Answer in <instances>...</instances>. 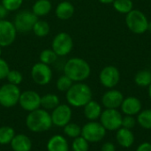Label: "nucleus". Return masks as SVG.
Listing matches in <instances>:
<instances>
[{
	"mask_svg": "<svg viewBox=\"0 0 151 151\" xmlns=\"http://www.w3.org/2000/svg\"><path fill=\"white\" fill-rule=\"evenodd\" d=\"M26 125L34 133H42L48 131L53 124L50 114L46 110L39 108L27 115Z\"/></svg>",
	"mask_w": 151,
	"mask_h": 151,
	"instance_id": "3",
	"label": "nucleus"
},
{
	"mask_svg": "<svg viewBox=\"0 0 151 151\" xmlns=\"http://www.w3.org/2000/svg\"><path fill=\"white\" fill-rule=\"evenodd\" d=\"M15 136V131L10 127H0V144L5 145L11 143L12 140Z\"/></svg>",
	"mask_w": 151,
	"mask_h": 151,
	"instance_id": "28",
	"label": "nucleus"
},
{
	"mask_svg": "<svg viewBox=\"0 0 151 151\" xmlns=\"http://www.w3.org/2000/svg\"><path fill=\"white\" fill-rule=\"evenodd\" d=\"M50 116L53 125L59 127H64L71 121L72 110L67 104H59L52 111Z\"/></svg>",
	"mask_w": 151,
	"mask_h": 151,
	"instance_id": "14",
	"label": "nucleus"
},
{
	"mask_svg": "<svg viewBox=\"0 0 151 151\" xmlns=\"http://www.w3.org/2000/svg\"><path fill=\"white\" fill-rule=\"evenodd\" d=\"M98 1L104 4H112L114 0H98Z\"/></svg>",
	"mask_w": 151,
	"mask_h": 151,
	"instance_id": "40",
	"label": "nucleus"
},
{
	"mask_svg": "<svg viewBox=\"0 0 151 151\" xmlns=\"http://www.w3.org/2000/svg\"><path fill=\"white\" fill-rule=\"evenodd\" d=\"M116 138L118 143L123 148H130L134 142V136L132 131L124 127L118 130Z\"/></svg>",
	"mask_w": 151,
	"mask_h": 151,
	"instance_id": "20",
	"label": "nucleus"
},
{
	"mask_svg": "<svg viewBox=\"0 0 151 151\" xmlns=\"http://www.w3.org/2000/svg\"><path fill=\"white\" fill-rule=\"evenodd\" d=\"M1 4L8 12H14L21 7L23 0H2Z\"/></svg>",
	"mask_w": 151,
	"mask_h": 151,
	"instance_id": "34",
	"label": "nucleus"
},
{
	"mask_svg": "<svg viewBox=\"0 0 151 151\" xmlns=\"http://www.w3.org/2000/svg\"><path fill=\"white\" fill-rule=\"evenodd\" d=\"M102 114V107L96 101H89L84 106V115L89 120H96Z\"/></svg>",
	"mask_w": 151,
	"mask_h": 151,
	"instance_id": "21",
	"label": "nucleus"
},
{
	"mask_svg": "<svg viewBox=\"0 0 151 151\" xmlns=\"http://www.w3.org/2000/svg\"><path fill=\"white\" fill-rule=\"evenodd\" d=\"M148 31L151 34V21H149V26H148Z\"/></svg>",
	"mask_w": 151,
	"mask_h": 151,
	"instance_id": "41",
	"label": "nucleus"
},
{
	"mask_svg": "<svg viewBox=\"0 0 151 151\" xmlns=\"http://www.w3.org/2000/svg\"><path fill=\"white\" fill-rule=\"evenodd\" d=\"M19 104L23 110L31 112V111L40 108L41 96L35 91L27 90L20 94Z\"/></svg>",
	"mask_w": 151,
	"mask_h": 151,
	"instance_id": "13",
	"label": "nucleus"
},
{
	"mask_svg": "<svg viewBox=\"0 0 151 151\" xmlns=\"http://www.w3.org/2000/svg\"><path fill=\"white\" fill-rule=\"evenodd\" d=\"M52 4L50 0H37L32 6L33 13L37 17H43L50 13Z\"/></svg>",
	"mask_w": 151,
	"mask_h": 151,
	"instance_id": "22",
	"label": "nucleus"
},
{
	"mask_svg": "<svg viewBox=\"0 0 151 151\" xmlns=\"http://www.w3.org/2000/svg\"><path fill=\"white\" fill-rule=\"evenodd\" d=\"M91 73L89 64L83 58H72L64 65V74L73 82H82L87 80Z\"/></svg>",
	"mask_w": 151,
	"mask_h": 151,
	"instance_id": "1",
	"label": "nucleus"
},
{
	"mask_svg": "<svg viewBox=\"0 0 151 151\" xmlns=\"http://www.w3.org/2000/svg\"><path fill=\"white\" fill-rule=\"evenodd\" d=\"M17 33L13 22L7 19L0 20V46L3 48L12 45L16 40Z\"/></svg>",
	"mask_w": 151,
	"mask_h": 151,
	"instance_id": "11",
	"label": "nucleus"
},
{
	"mask_svg": "<svg viewBox=\"0 0 151 151\" xmlns=\"http://www.w3.org/2000/svg\"><path fill=\"white\" fill-rule=\"evenodd\" d=\"M136 151H151V143L150 142H143L142 143Z\"/></svg>",
	"mask_w": 151,
	"mask_h": 151,
	"instance_id": "38",
	"label": "nucleus"
},
{
	"mask_svg": "<svg viewBox=\"0 0 151 151\" xmlns=\"http://www.w3.org/2000/svg\"><path fill=\"white\" fill-rule=\"evenodd\" d=\"M122 115L117 109H106L100 116L101 124L109 131L119 130L122 127Z\"/></svg>",
	"mask_w": 151,
	"mask_h": 151,
	"instance_id": "8",
	"label": "nucleus"
},
{
	"mask_svg": "<svg viewBox=\"0 0 151 151\" xmlns=\"http://www.w3.org/2000/svg\"><path fill=\"white\" fill-rule=\"evenodd\" d=\"M136 124V121L134 119V118L133 116H129V115H126V117H124L122 119V127L124 128L127 129H132L134 127Z\"/></svg>",
	"mask_w": 151,
	"mask_h": 151,
	"instance_id": "36",
	"label": "nucleus"
},
{
	"mask_svg": "<svg viewBox=\"0 0 151 151\" xmlns=\"http://www.w3.org/2000/svg\"><path fill=\"white\" fill-rule=\"evenodd\" d=\"M120 80V73L114 65H107L104 67L99 73V81L101 84L107 88H112L118 85Z\"/></svg>",
	"mask_w": 151,
	"mask_h": 151,
	"instance_id": "12",
	"label": "nucleus"
},
{
	"mask_svg": "<svg viewBox=\"0 0 151 151\" xmlns=\"http://www.w3.org/2000/svg\"><path fill=\"white\" fill-rule=\"evenodd\" d=\"M102 151H115L116 148L115 145L112 142H105L103 147H102Z\"/></svg>",
	"mask_w": 151,
	"mask_h": 151,
	"instance_id": "37",
	"label": "nucleus"
},
{
	"mask_svg": "<svg viewBox=\"0 0 151 151\" xmlns=\"http://www.w3.org/2000/svg\"><path fill=\"white\" fill-rule=\"evenodd\" d=\"M10 144L13 151H30L32 149V142L25 134L15 135Z\"/></svg>",
	"mask_w": 151,
	"mask_h": 151,
	"instance_id": "18",
	"label": "nucleus"
},
{
	"mask_svg": "<svg viewBox=\"0 0 151 151\" xmlns=\"http://www.w3.org/2000/svg\"><path fill=\"white\" fill-rule=\"evenodd\" d=\"M52 70L49 65L38 62L32 66L31 77L37 85L44 86L49 84L52 79Z\"/></svg>",
	"mask_w": 151,
	"mask_h": 151,
	"instance_id": "10",
	"label": "nucleus"
},
{
	"mask_svg": "<svg viewBox=\"0 0 151 151\" xmlns=\"http://www.w3.org/2000/svg\"><path fill=\"white\" fill-rule=\"evenodd\" d=\"M123 100V94L117 89H111L105 92L102 97L103 105L106 109H117L120 107Z\"/></svg>",
	"mask_w": 151,
	"mask_h": 151,
	"instance_id": "15",
	"label": "nucleus"
},
{
	"mask_svg": "<svg viewBox=\"0 0 151 151\" xmlns=\"http://www.w3.org/2000/svg\"><path fill=\"white\" fill-rule=\"evenodd\" d=\"M38 20V17L35 16L32 11L23 10L19 12L14 18V27L19 33H28L32 31L34 25Z\"/></svg>",
	"mask_w": 151,
	"mask_h": 151,
	"instance_id": "6",
	"label": "nucleus"
},
{
	"mask_svg": "<svg viewBox=\"0 0 151 151\" xmlns=\"http://www.w3.org/2000/svg\"><path fill=\"white\" fill-rule=\"evenodd\" d=\"M138 123L145 129H151V109L142 111L139 113Z\"/></svg>",
	"mask_w": 151,
	"mask_h": 151,
	"instance_id": "29",
	"label": "nucleus"
},
{
	"mask_svg": "<svg viewBox=\"0 0 151 151\" xmlns=\"http://www.w3.org/2000/svg\"><path fill=\"white\" fill-rule=\"evenodd\" d=\"M121 110L126 115L134 116L141 112L142 111V103L141 101L134 96H128L125 98L121 104Z\"/></svg>",
	"mask_w": 151,
	"mask_h": 151,
	"instance_id": "16",
	"label": "nucleus"
},
{
	"mask_svg": "<svg viewBox=\"0 0 151 151\" xmlns=\"http://www.w3.org/2000/svg\"><path fill=\"white\" fill-rule=\"evenodd\" d=\"M149 96L151 99V84L149 86Z\"/></svg>",
	"mask_w": 151,
	"mask_h": 151,
	"instance_id": "42",
	"label": "nucleus"
},
{
	"mask_svg": "<svg viewBox=\"0 0 151 151\" xmlns=\"http://www.w3.org/2000/svg\"><path fill=\"white\" fill-rule=\"evenodd\" d=\"M1 55H2V47L0 46V57H1Z\"/></svg>",
	"mask_w": 151,
	"mask_h": 151,
	"instance_id": "43",
	"label": "nucleus"
},
{
	"mask_svg": "<svg viewBox=\"0 0 151 151\" xmlns=\"http://www.w3.org/2000/svg\"><path fill=\"white\" fill-rule=\"evenodd\" d=\"M59 105V98L55 94H47L41 97V106L44 110H54Z\"/></svg>",
	"mask_w": 151,
	"mask_h": 151,
	"instance_id": "23",
	"label": "nucleus"
},
{
	"mask_svg": "<svg viewBox=\"0 0 151 151\" xmlns=\"http://www.w3.org/2000/svg\"><path fill=\"white\" fill-rule=\"evenodd\" d=\"M88 142L85 140L82 136L74 138L72 144L73 151H88Z\"/></svg>",
	"mask_w": 151,
	"mask_h": 151,
	"instance_id": "32",
	"label": "nucleus"
},
{
	"mask_svg": "<svg viewBox=\"0 0 151 151\" xmlns=\"http://www.w3.org/2000/svg\"><path fill=\"white\" fill-rule=\"evenodd\" d=\"M6 79L8 81V83H11V84L18 86V85H19L22 82L23 75L18 70H10Z\"/></svg>",
	"mask_w": 151,
	"mask_h": 151,
	"instance_id": "33",
	"label": "nucleus"
},
{
	"mask_svg": "<svg viewBox=\"0 0 151 151\" xmlns=\"http://www.w3.org/2000/svg\"><path fill=\"white\" fill-rule=\"evenodd\" d=\"M64 132L70 138H77L81 134V128L75 123H68L64 127Z\"/></svg>",
	"mask_w": 151,
	"mask_h": 151,
	"instance_id": "30",
	"label": "nucleus"
},
{
	"mask_svg": "<svg viewBox=\"0 0 151 151\" xmlns=\"http://www.w3.org/2000/svg\"><path fill=\"white\" fill-rule=\"evenodd\" d=\"M67 103L73 107H84L92 100L90 87L83 82H76L66 91Z\"/></svg>",
	"mask_w": 151,
	"mask_h": 151,
	"instance_id": "2",
	"label": "nucleus"
},
{
	"mask_svg": "<svg viewBox=\"0 0 151 151\" xmlns=\"http://www.w3.org/2000/svg\"><path fill=\"white\" fill-rule=\"evenodd\" d=\"M106 134V129L101 123L89 122L81 128V136L88 142H98Z\"/></svg>",
	"mask_w": 151,
	"mask_h": 151,
	"instance_id": "9",
	"label": "nucleus"
},
{
	"mask_svg": "<svg viewBox=\"0 0 151 151\" xmlns=\"http://www.w3.org/2000/svg\"><path fill=\"white\" fill-rule=\"evenodd\" d=\"M8 12H9L4 8V6L2 4H0V20L5 19L6 16L8 15Z\"/></svg>",
	"mask_w": 151,
	"mask_h": 151,
	"instance_id": "39",
	"label": "nucleus"
},
{
	"mask_svg": "<svg viewBox=\"0 0 151 151\" xmlns=\"http://www.w3.org/2000/svg\"><path fill=\"white\" fill-rule=\"evenodd\" d=\"M134 82L139 87H149L151 84V71L141 70L134 76Z\"/></svg>",
	"mask_w": 151,
	"mask_h": 151,
	"instance_id": "24",
	"label": "nucleus"
},
{
	"mask_svg": "<svg viewBox=\"0 0 151 151\" xmlns=\"http://www.w3.org/2000/svg\"><path fill=\"white\" fill-rule=\"evenodd\" d=\"M113 8L121 14H127L134 9V3L132 0H114Z\"/></svg>",
	"mask_w": 151,
	"mask_h": 151,
	"instance_id": "26",
	"label": "nucleus"
},
{
	"mask_svg": "<svg viewBox=\"0 0 151 151\" xmlns=\"http://www.w3.org/2000/svg\"><path fill=\"white\" fill-rule=\"evenodd\" d=\"M48 151H69V145L65 138L62 135L52 136L47 143Z\"/></svg>",
	"mask_w": 151,
	"mask_h": 151,
	"instance_id": "19",
	"label": "nucleus"
},
{
	"mask_svg": "<svg viewBox=\"0 0 151 151\" xmlns=\"http://www.w3.org/2000/svg\"><path fill=\"white\" fill-rule=\"evenodd\" d=\"M73 48V40L66 32H60L56 35L52 40L51 49L58 57L68 55Z\"/></svg>",
	"mask_w": 151,
	"mask_h": 151,
	"instance_id": "5",
	"label": "nucleus"
},
{
	"mask_svg": "<svg viewBox=\"0 0 151 151\" xmlns=\"http://www.w3.org/2000/svg\"><path fill=\"white\" fill-rule=\"evenodd\" d=\"M73 84V81L68 78L66 75H62L60 76L58 81H57V83H56V86H57V88L61 91V92H66L71 87L72 85Z\"/></svg>",
	"mask_w": 151,
	"mask_h": 151,
	"instance_id": "31",
	"label": "nucleus"
},
{
	"mask_svg": "<svg viewBox=\"0 0 151 151\" xmlns=\"http://www.w3.org/2000/svg\"><path fill=\"white\" fill-rule=\"evenodd\" d=\"M126 24L131 32L136 35H142L148 31L149 19L142 11L133 9L126 14Z\"/></svg>",
	"mask_w": 151,
	"mask_h": 151,
	"instance_id": "4",
	"label": "nucleus"
},
{
	"mask_svg": "<svg viewBox=\"0 0 151 151\" xmlns=\"http://www.w3.org/2000/svg\"><path fill=\"white\" fill-rule=\"evenodd\" d=\"M20 90L18 86L6 83L0 88V104L4 107L10 108L19 103Z\"/></svg>",
	"mask_w": 151,
	"mask_h": 151,
	"instance_id": "7",
	"label": "nucleus"
},
{
	"mask_svg": "<svg viewBox=\"0 0 151 151\" xmlns=\"http://www.w3.org/2000/svg\"><path fill=\"white\" fill-rule=\"evenodd\" d=\"M74 6L68 1L60 2L55 10V14L58 19L61 20H67L71 19L74 14Z\"/></svg>",
	"mask_w": 151,
	"mask_h": 151,
	"instance_id": "17",
	"label": "nucleus"
},
{
	"mask_svg": "<svg viewBox=\"0 0 151 151\" xmlns=\"http://www.w3.org/2000/svg\"><path fill=\"white\" fill-rule=\"evenodd\" d=\"M10 70L11 69L8 63L4 59L0 58V80L6 79Z\"/></svg>",
	"mask_w": 151,
	"mask_h": 151,
	"instance_id": "35",
	"label": "nucleus"
},
{
	"mask_svg": "<svg viewBox=\"0 0 151 151\" xmlns=\"http://www.w3.org/2000/svg\"><path fill=\"white\" fill-rule=\"evenodd\" d=\"M32 31L38 37H46L50 34V24L47 21L38 19L35 22V24L34 25Z\"/></svg>",
	"mask_w": 151,
	"mask_h": 151,
	"instance_id": "25",
	"label": "nucleus"
},
{
	"mask_svg": "<svg viewBox=\"0 0 151 151\" xmlns=\"http://www.w3.org/2000/svg\"><path fill=\"white\" fill-rule=\"evenodd\" d=\"M58 57V56L55 53V51L52 49H45L42 51H41L39 55V59L40 62L50 65L57 61Z\"/></svg>",
	"mask_w": 151,
	"mask_h": 151,
	"instance_id": "27",
	"label": "nucleus"
}]
</instances>
